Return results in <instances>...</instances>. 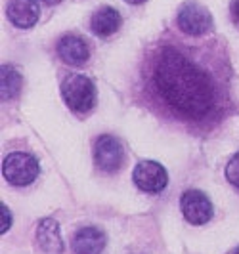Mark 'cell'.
Here are the masks:
<instances>
[{
    "mask_svg": "<svg viewBox=\"0 0 239 254\" xmlns=\"http://www.w3.org/2000/svg\"><path fill=\"white\" fill-rule=\"evenodd\" d=\"M226 56L214 44L189 46L178 38H161L144 56L142 82L148 102L189 127L218 123L230 105Z\"/></svg>",
    "mask_w": 239,
    "mask_h": 254,
    "instance_id": "6da1fadb",
    "label": "cell"
},
{
    "mask_svg": "<svg viewBox=\"0 0 239 254\" xmlns=\"http://www.w3.org/2000/svg\"><path fill=\"white\" fill-rule=\"evenodd\" d=\"M62 98L73 113L86 115L96 105V84L86 75L71 73L63 78Z\"/></svg>",
    "mask_w": 239,
    "mask_h": 254,
    "instance_id": "7a4b0ae2",
    "label": "cell"
},
{
    "mask_svg": "<svg viewBox=\"0 0 239 254\" xmlns=\"http://www.w3.org/2000/svg\"><path fill=\"white\" fill-rule=\"evenodd\" d=\"M176 27L182 35L189 38H201L213 33L214 19L209 8H205L199 2L188 0L184 2L176 12Z\"/></svg>",
    "mask_w": 239,
    "mask_h": 254,
    "instance_id": "3957f363",
    "label": "cell"
},
{
    "mask_svg": "<svg viewBox=\"0 0 239 254\" xmlns=\"http://www.w3.org/2000/svg\"><path fill=\"white\" fill-rule=\"evenodd\" d=\"M40 174L38 161L25 151L10 153L2 163V176L8 184L15 188H23L33 184Z\"/></svg>",
    "mask_w": 239,
    "mask_h": 254,
    "instance_id": "277c9868",
    "label": "cell"
},
{
    "mask_svg": "<svg viewBox=\"0 0 239 254\" xmlns=\"http://www.w3.org/2000/svg\"><path fill=\"white\" fill-rule=\"evenodd\" d=\"M94 163L101 172L113 174L125 163L123 143L111 134H103L94 143Z\"/></svg>",
    "mask_w": 239,
    "mask_h": 254,
    "instance_id": "5b68a950",
    "label": "cell"
},
{
    "mask_svg": "<svg viewBox=\"0 0 239 254\" xmlns=\"http://www.w3.org/2000/svg\"><path fill=\"white\" fill-rule=\"evenodd\" d=\"M132 180L136 188L146 193H161L168 184V174L157 161H142L134 166Z\"/></svg>",
    "mask_w": 239,
    "mask_h": 254,
    "instance_id": "8992f818",
    "label": "cell"
},
{
    "mask_svg": "<svg viewBox=\"0 0 239 254\" xmlns=\"http://www.w3.org/2000/svg\"><path fill=\"white\" fill-rule=\"evenodd\" d=\"M182 214L191 226H203L213 218V203L211 199L199 190H188L180 199Z\"/></svg>",
    "mask_w": 239,
    "mask_h": 254,
    "instance_id": "52a82bcc",
    "label": "cell"
},
{
    "mask_svg": "<svg viewBox=\"0 0 239 254\" xmlns=\"http://www.w3.org/2000/svg\"><path fill=\"white\" fill-rule=\"evenodd\" d=\"M56 52H58V58L63 64L71 65V67H82V65L88 64L90 60V48L86 40L80 38L79 35H73V33L63 35L58 40Z\"/></svg>",
    "mask_w": 239,
    "mask_h": 254,
    "instance_id": "ba28073f",
    "label": "cell"
},
{
    "mask_svg": "<svg viewBox=\"0 0 239 254\" xmlns=\"http://www.w3.org/2000/svg\"><path fill=\"white\" fill-rule=\"evenodd\" d=\"M8 21L17 29H31L40 19L38 0H10L6 6Z\"/></svg>",
    "mask_w": 239,
    "mask_h": 254,
    "instance_id": "9c48e42d",
    "label": "cell"
},
{
    "mask_svg": "<svg viewBox=\"0 0 239 254\" xmlns=\"http://www.w3.org/2000/svg\"><path fill=\"white\" fill-rule=\"evenodd\" d=\"M123 25V17L113 6H100L90 17V31L98 38H109Z\"/></svg>",
    "mask_w": 239,
    "mask_h": 254,
    "instance_id": "30bf717a",
    "label": "cell"
},
{
    "mask_svg": "<svg viewBox=\"0 0 239 254\" xmlns=\"http://www.w3.org/2000/svg\"><path fill=\"white\" fill-rule=\"evenodd\" d=\"M105 233L98 228H80L73 237V253L75 254H101L105 249Z\"/></svg>",
    "mask_w": 239,
    "mask_h": 254,
    "instance_id": "8fae6325",
    "label": "cell"
},
{
    "mask_svg": "<svg viewBox=\"0 0 239 254\" xmlns=\"http://www.w3.org/2000/svg\"><path fill=\"white\" fill-rule=\"evenodd\" d=\"M37 241L38 247L46 254H62L63 241L60 226L54 218H42L37 226Z\"/></svg>",
    "mask_w": 239,
    "mask_h": 254,
    "instance_id": "7c38bea8",
    "label": "cell"
},
{
    "mask_svg": "<svg viewBox=\"0 0 239 254\" xmlns=\"http://www.w3.org/2000/svg\"><path fill=\"white\" fill-rule=\"evenodd\" d=\"M23 88V76L13 65H2L0 69V98L2 102H12Z\"/></svg>",
    "mask_w": 239,
    "mask_h": 254,
    "instance_id": "4fadbf2b",
    "label": "cell"
},
{
    "mask_svg": "<svg viewBox=\"0 0 239 254\" xmlns=\"http://www.w3.org/2000/svg\"><path fill=\"white\" fill-rule=\"evenodd\" d=\"M226 180L239 190V153H236L226 165Z\"/></svg>",
    "mask_w": 239,
    "mask_h": 254,
    "instance_id": "5bb4252c",
    "label": "cell"
},
{
    "mask_svg": "<svg viewBox=\"0 0 239 254\" xmlns=\"http://www.w3.org/2000/svg\"><path fill=\"white\" fill-rule=\"evenodd\" d=\"M0 210H2V226H0V233H6L8 229L12 228V212L6 204H0Z\"/></svg>",
    "mask_w": 239,
    "mask_h": 254,
    "instance_id": "9a60e30c",
    "label": "cell"
},
{
    "mask_svg": "<svg viewBox=\"0 0 239 254\" xmlns=\"http://www.w3.org/2000/svg\"><path fill=\"white\" fill-rule=\"evenodd\" d=\"M230 17H232L234 25L239 27V0H232L230 2Z\"/></svg>",
    "mask_w": 239,
    "mask_h": 254,
    "instance_id": "2e32d148",
    "label": "cell"
},
{
    "mask_svg": "<svg viewBox=\"0 0 239 254\" xmlns=\"http://www.w3.org/2000/svg\"><path fill=\"white\" fill-rule=\"evenodd\" d=\"M126 4H130V6H140V4H144V2H148V0H125Z\"/></svg>",
    "mask_w": 239,
    "mask_h": 254,
    "instance_id": "e0dca14e",
    "label": "cell"
},
{
    "mask_svg": "<svg viewBox=\"0 0 239 254\" xmlns=\"http://www.w3.org/2000/svg\"><path fill=\"white\" fill-rule=\"evenodd\" d=\"M42 4H46V6H56V4H60L62 0H40Z\"/></svg>",
    "mask_w": 239,
    "mask_h": 254,
    "instance_id": "ac0fdd59",
    "label": "cell"
},
{
    "mask_svg": "<svg viewBox=\"0 0 239 254\" xmlns=\"http://www.w3.org/2000/svg\"><path fill=\"white\" fill-rule=\"evenodd\" d=\"M228 254H239V245L236 247V249H232V251H230Z\"/></svg>",
    "mask_w": 239,
    "mask_h": 254,
    "instance_id": "d6986e66",
    "label": "cell"
}]
</instances>
